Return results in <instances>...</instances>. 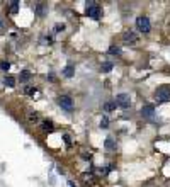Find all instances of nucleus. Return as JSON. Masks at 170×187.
<instances>
[{"mask_svg":"<svg viewBox=\"0 0 170 187\" xmlns=\"http://www.w3.org/2000/svg\"><path fill=\"white\" fill-rule=\"evenodd\" d=\"M85 14H87L89 17H92V19H99V17L102 16V10H100L99 3H95V2H87Z\"/></svg>","mask_w":170,"mask_h":187,"instance_id":"1","label":"nucleus"},{"mask_svg":"<svg viewBox=\"0 0 170 187\" xmlns=\"http://www.w3.org/2000/svg\"><path fill=\"white\" fill-rule=\"evenodd\" d=\"M155 99H157L158 102H168L170 100V87H167V85L158 87L157 90H155Z\"/></svg>","mask_w":170,"mask_h":187,"instance_id":"2","label":"nucleus"},{"mask_svg":"<svg viewBox=\"0 0 170 187\" xmlns=\"http://www.w3.org/2000/svg\"><path fill=\"white\" fill-rule=\"evenodd\" d=\"M136 27H138V31H140V32H143V34L150 32V29H151L150 19H148L146 16H140L138 19H136Z\"/></svg>","mask_w":170,"mask_h":187,"instance_id":"3","label":"nucleus"},{"mask_svg":"<svg viewBox=\"0 0 170 187\" xmlns=\"http://www.w3.org/2000/svg\"><path fill=\"white\" fill-rule=\"evenodd\" d=\"M56 102H58V106H60L61 109H65L67 112H71V111H73V100H71V97L60 95V97L56 99Z\"/></svg>","mask_w":170,"mask_h":187,"instance_id":"4","label":"nucleus"},{"mask_svg":"<svg viewBox=\"0 0 170 187\" xmlns=\"http://www.w3.org/2000/svg\"><path fill=\"white\" fill-rule=\"evenodd\" d=\"M116 106L122 107V109H128L129 106H131V97L128 95V94H119V95H116Z\"/></svg>","mask_w":170,"mask_h":187,"instance_id":"5","label":"nucleus"},{"mask_svg":"<svg viewBox=\"0 0 170 187\" xmlns=\"http://www.w3.org/2000/svg\"><path fill=\"white\" fill-rule=\"evenodd\" d=\"M122 39H124V43L126 44H136V43H138V34H136L135 31H124V34H122Z\"/></svg>","mask_w":170,"mask_h":187,"instance_id":"6","label":"nucleus"},{"mask_svg":"<svg viewBox=\"0 0 170 187\" xmlns=\"http://www.w3.org/2000/svg\"><path fill=\"white\" fill-rule=\"evenodd\" d=\"M141 116H143V117H148V119H150V117H153V116H155V107L150 106V104H148V106H143V107H141Z\"/></svg>","mask_w":170,"mask_h":187,"instance_id":"7","label":"nucleus"},{"mask_svg":"<svg viewBox=\"0 0 170 187\" xmlns=\"http://www.w3.org/2000/svg\"><path fill=\"white\" fill-rule=\"evenodd\" d=\"M38 119H39L38 112H34V111H27V121H29V123L34 124V123H38Z\"/></svg>","mask_w":170,"mask_h":187,"instance_id":"8","label":"nucleus"},{"mask_svg":"<svg viewBox=\"0 0 170 187\" xmlns=\"http://www.w3.org/2000/svg\"><path fill=\"white\" fill-rule=\"evenodd\" d=\"M41 128H43V131H46V133H51L53 129H55V126H53V123H51L49 119H46V121H43Z\"/></svg>","mask_w":170,"mask_h":187,"instance_id":"9","label":"nucleus"},{"mask_svg":"<svg viewBox=\"0 0 170 187\" xmlns=\"http://www.w3.org/2000/svg\"><path fill=\"white\" fill-rule=\"evenodd\" d=\"M73 73H75L73 65H67V66H65V70H63V75H65L67 78H70V77H73Z\"/></svg>","mask_w":170,"mask_h":187,"instance_id":"10","label":"nucleus"},{"mask_svg":"<svg viewBox=\"0 0 170 187\" xmlns=\"http://www.w3.org/2000/svg\"><path fill=\"white\" fill-rule=\"evenodd\" d=\"M102 109L106 111V112H111V111H114L116 109V102H104V106H102Z\"/></svg>","mask_w":170,"mask_h":187,"instance_id":"11","label":"nucleus"},{"mask_svg":"<svg viewBox=\"0 0 170 187\" xmlns=\"http://www.w3.org/2000/svg\"><path fill=\"white\" fill-rule=\"evenodd\" d=\"M104 146H106L107 150H116V143H114V139H113V138H107V139H106V143H104Z\"/></svg>","mask_w":170,"mask_h":187,"instance_id":"12","label":"nucleus"},{"mask_svg":"<svg viewBox=\"0 0 170 187\" xmlns=\"http://www.w3.org/2000/svg\"><path fill=\"white\" fill-rule=\"evenodd\" d=\"M100 70L106 71V73H107V71H111V70H113V63H111V62H104L102 65H100Z\"/></svg>","mask_w":170,"mask_h":187,"instance_id":"13","label":"nucleus"},{"mask_svg":"<svg viewBox=\"0 0 170 187\" xmlns=\"http://www.w3.org/2000/svg\"><path fill=\"white\" fill-rule=\"evenodd\" d=\"M36 92H38L36 87H31V85H26V87H24V94H27V95H34Z\"/></svg>","mask_w":170,"mask_h":187,"instance_id":"14","label":"nucleus"},{"mask_svg":"<svg viewBox=\"0 0 170 187\" xmlns=\"http://www.w3.org/2000/svg\"><path fill=\"white\" fill-rule=\"evenodd\" d=\"M3 82H5V85H7V87H14V85H16V78H14V77H10V75H9V77H5V78H3Z\"/></svg>","mask_w":170,"mask_h":187,"instance_id":"15","label":"nucleus"},{"mask_svg":"<svg viewBox=\"0 0 170 187\" xmlns=\"http://www.w3.org/2000/svg\"><path fill=\"white\" fill-rule=\"evenodd\" d=\"M109 53H111V55L119 56V55H121V48H119V46H116V44H113V46L109 48Z\"/></svg>","mask_w":170,"mask_h":187,"instance_id":"16","label":"nucleus"},{"mask_svg":"<svg viewBox=\"0 0 170 187\" xmlns=\"http://www.w3.org/2000/svg\"><path fill=\"white\" fill-rule=\"evenodd\" d=\"M17 10H19V2H16V0H14V2L10 3V7H9V12H10V14H16Z\"/></svg>","mask_w":170,"mask_h":187,"instance_id":"17","label":"nucleus"},{"mask_svg":"<svg viewBox=\"0 0 170 187\" xmlns=\"http://www.w3.org/2000/svg\"><path fill=\"white\" fill-rule=\"evenodd\" d=\"M41 44H53V38H51V36H43V38H41Z\"/></svg>","mask_w":170,"mask_h":187,"instance_id":"18","label":"nucleus"},{"mask_svg":"<svg viewBox=\"0 0 170 187\" xmlns=\"http://www.w3.org/2000/svg\"><path fill=\"white\" fill-rule=\"evenodd\" d=\"M10 68V63L9 62H0V70L2 71H7Z\"/></svg>","mask_w":170,"mask_h":187,"instance_id":"19","label":"nucleus"},{"mask_svg":"<svg viewBox=\"0 0 170 187\" xmlns=\"http://www.w3.org/2000/svg\"><path fill=\"white\" fill-rule=\"evenodd\" d=\"M36 14H38V16H43V14H44V7H43L41 3L36 5Z\"/></svg>","mask_w":170,"mask_h":187,"instance_id":"20","label":"nucleus"},{"mask_svg":"<svg viewBox=\"0 0 170 187\" xmlns=\"http://www.w3.org/2000/svg\"><path fill=\"white\" fill-rule=\"evenodd\" d=\"M107 126H109V121H107V117H102V119H100V128L106 129Z\"/></svg>","mask_w":170,"mask_h":187,"instance_id":"21","label":"nucleus"},{"mask_svg":"<svg viewBox=\"0 0 170 187\" xmlns=\"http://www.w3.org/2000/svg\"><path fill=\"white\" fill-rule=\"evenodd\" d=\"M29 77H31V73H29V71H22V73H21V80H22V82L27 80Z\"/></svg>","mask_w":170,"mask_h":187,"instance_id":"22","label":"nucleus"},{"mask_svg":"<svg viewBox=\"0 0 170 187\" xmlns=\"http://www.w3.org/2000/svg\"><path fill=\"white\" fill-rule=\"evenodd\" d=\"M61 31H65V24H56V26H55V32H61Z\"/></svg>","mask_w":170,"mask_h":187,"instance_id":"23","label":"nucleus"},{"mask_svg":"<svg viewBox=\"0 0 170 187\" xmlns=\"http://www.w3.org/2000/svg\"><path fill=\"white\" fill-rule=\"evenodd\" d=\"M63 139H65V143H67L68 146L71 145V139H70V136H68V135H65V136H63Z\"/></svg>","mask_w":170,"mask_h":187,"instance_id":"24","label":"nucleus"},{"mask_svg":"<svg viewBox=\"0 0 170 187\" xmlns=\"http://www.w3.org/2000/svg\"><path fill=\"white\" fill-rule=\"evenodd\" d=\"M0 26H2V22H0Z\"/></svg>","mask_w":170,"mask_h":187,"instance_id":"25","label":"nucleus"}]
</instances>
